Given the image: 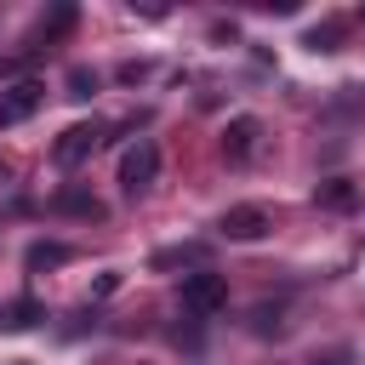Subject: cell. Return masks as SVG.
<instances>
[{"instance_id":"obj_13","label":"cell","mask_w":365,"mask_h":365,"mask_svg":"<svg viewBox=\"0 0 365 365\" xmlns=\"http://www.w3.org/2000/svg\"><path fill=\"white\" fill-rule=\"evenodd\" d=\"M336 34H342L336 23H325V29H314V34H308V51H336Z\"/></svg>"},{"instance_id":"obj_14","label":"cell","mask_w":365,"mask_h":365,"mask_svg":"<svg viewBox=\"0 0 365 365\" xmlns=\"http://www.w3.org/2000/svg\"><path fill=\"white\" fill-rule=\"evenodd\" d=\"M114 291H120V274H114V268H108V274H97V279H91V297H114Z\"/></svg>"},{"instance_id":"obj_17","label":"cell","mask_w":365,"mask_h":365,"mask_svg":"<svg viewBox=\"0 0 365 365\" xmlns=\"http://www.w3.org/2000/svg\"><path fill=\"white\" fill-rule=\"evenodd\" d=\"M6 177H11V165H6V160H0V182H6Z\"/></svg>"},{"instance_id":"obj_10","label":"cell","mask_w":365,"mask_h":365,"mask_svg":"<svg viewBox=\"0 0 365 365\" xmlns=\"http://www.w3.org/2000/svg\"><path fill=\"white\" fill-rule=\"evenodd\" d=\"M34 319H40V302H34V297H23V302H11V319H6V325H17V331H29Z\"/></svg>"},{"instance_id":"obj_7","label":"cell","mask_w":365,"mask_h":365,"mask_svg":"<svg viewBox=\"0 0 365 365\" xmlns=\"http://www.w3.org/2000/svg\"><path fill=\"white\" fill-rule=\"evenodd\" d=\"M314 200H319V205H331V211H348V205H354V182H348V177H331V182H319V188H314Z\"/></svg>"},{"instance_id":"obj_12","label":"cell","mask_w":365,"mask_h":365,"mask_svg":"<svg viewBox=\"0 0 365 365\" xmlns=\"http://www.w3.org/2000/svg\"><path fill=\"white\" fill-rule=\"evenodd\" d=\"M205 257V245H182V251H160L154 257V268H171V262H200Z\"/></svg>"},{"instance_id":"obj_8","label":"cell","mask_w":365,"mask_h":365,"mask_svg":"<svg viewBox=\"0 0 365 365\" xmlns=\"http://www.w3.org/2000/svg\"><path fill=\"white\" fill-rule=\"evenodd\" d=\"M29 268H57V262H68V245H57V240H40V245H29V257H23Z\"/></svg>"},{"instance_id":"obj_15","label":"cell","mask_w":365,"mask_h":365,"mask_svg":"<svg viewBox=\"0 0 365 365\" xmlns=\"http://www.w3.org/2000/svg\"><path fill=\"white\" fill-rule=\"evenodd\" d=\"M257 331H279V308L262 302V308H257Z\"/></svg>"},{"instance_id":"obj_9","label":"cell","mask_w":365,"mask_h":365,"mask_svg":"<svg viewBox=\"0 0 365 365\" xmlns=\"http://www.w3.org/2000/svg\"><path fill=\"white\" fill-rule=\"evenodd\" d=\"M57 211H74V217H103V205H97L91 194H63V200H57Z\"/></svg>"},{"instance_id":"obj_6","label":"cell","mask_w":365,"mask_h":365,"mask_svg":"<svg viewBox=\"0 0 365 365\" xmlns=\"http://www.w3.org/2000/svg\"><path fill=\"white\" fill-rule=\"evenodd\" d=\"M257 137H262V120H251V114H234V120L222 125V154H228V160H251Z\"/></svg>"},{"instance_id":"obj_2","label":"cell","mask_w":365,"mask_h":365,"mask_svg":"<svg viewBox=\"0 0 365 365\" xmlns=\"http://www.w3.org/2000/svg\"><path fill=\"white\" fill-rule=\"evenodd\" d=\"M154 177H160V148H154V143L143 137V143H131V148L120 154V188H125V194L137 200V194H143V188H148Z\"/></svg>"},{"instance_id":"obj_4","label":"cell","mask_w":365,"mask_h":365,"mask_svg":"<svg viewBox=\"0 0 365 365\" xmlns=\"http://www.w3.org/2000/svg\"><path fill=\"white\" fill-rule=\"evenodd\" d=\"M103 143V131L97 125H68L57 143H51V160L57 165H80V160H91V148Z\"/></svg>"},{"instance_id":"obj_16","label":"cell","mask_w":365,"mask_h":365,"mask_svg":"<svg viewBox=\"0 0 365 365\" xmlns=\"http://www.w3.org/2000/svg\"><path fill=\"white\" fill-rule=\"evenodd\" d=\"M314 365H348V354L336 348V354H325V359H314Z\"/></svg>"},{"instance_id":"obj_11","label":"cell","mask_w":365,"mask_h":365,"mask_svg":"<svg viewBox=\"0 0 365 365\" xmlns=\"http://www.w3.org/2000/svg\"><path fill=\"white\" fill-rule=\"evenodd\" d=\"M97 91V74L91 68H68V97H91Z\"/></svg>"},{"instance_id":"obj_1","label":"cell","mask_w":365,"mask_h":365,"mask_svg":"<svg viewBox=\"0 0 365 365\" xmlns=\"http://www.w3.org/2000/svg\"><path fill=\"white\" fill-rule=\"evenodd\" d=\"M182 308H188V314H200V319L222 314V308H228V279H222V274H211V268L182 274Z\"/></svg>"},{"instance_id":"obj_5","label":"cell","mask_w":365,"mask_h":365,"mask_svg":"<svg viewBox=\"0 0 365 365\" xmlns=\"http://www.w3.org/2000/svg\"><path fill=\"white\" fill-rule=\"evenodd\" d=\"M40 97H46V91H40L34 80H23V86H6V91H0V125H23V120L40 108Z\"/></svg>"},{"instance_id":"obj_3","label":"cell","mask_w":365,"mask_h":365,"mask_svg":"<svg viewBox=\"0 0 365 365\" xmlns=\"http://www.w3.org/2000/svg\"><path fill=\"white\" fill-rule=\"evenodd\" d=\"M217 228H222V240H262V234L274 228V217H268L262 205H228Z\"/></svg>"}]
</instances>
